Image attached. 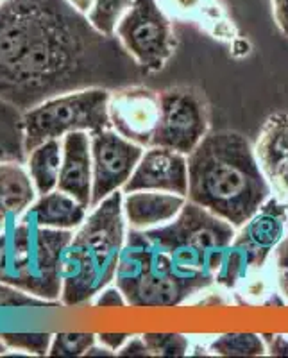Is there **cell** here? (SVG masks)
<instances>
[{"instance_id":"obj_1","label":"cell","mask_w":288,"mask_h":358,"mask_svg":"<svg viewBox=\"0 0 288 358\" xmlns=\"http://www.w3.org/2000/svg\"><path fill=\"white\" fill-rule=\"evenodd\" d=\"M142 72L70 0L0 2V99L22 113L72 92L138 85Z\"/></svg>"},{"instance_id":"obj_2","label":"cell","mask_w":288,"mask_h":358,"mask_svg":"<svg viewBox=\"0 0 288 358\" xmlns=\"http://www.w3.org/2000/svg\"><path fill=\"white\" fill-rule=\"evenodd\" d=\"M236 228L187 201L172 222L127 229L115 281L134 308H174L215 285Z\"/></svg>"},{"instance_id":"obj_3","label":"cell","mask_w":288,"mask_h":358,"mask_svg":"<svg viewBox=\"0 0 288 358\" xmlns=\"http://www.w3.org/2000/svg\"><path fill=\"white\" fill-rule=\"evenodd\" d=\"M272 197L254 145L236 131H210L188 155V196L220 219L242 228Z\"/></svg>"},{"instance_id":"obj_4","label":"cell","mask_w":288,"mask_h":358,"mask_svg":"<svg viewBox=\"0 0 288 358\" xmlns=\"http://www.w3.org/2000/svg\"><path fill=\"white\" fill-rule=\"evenodd\" d=\"M126 236L124 192L117 190L92 208V213H88L66 248L63 258V305H85L110 285L117 274Z\"/></svg>"},{"instance_id":"obj_5","label":"cell","mask_w":288,"mask_h":358,"mask_svg":"<svg viewBox=\"0 0 288 358\" xmlns=\"http://www.w3.org/2000/svg\"><path fill=\"white\" fill-rule=\"evenodd\" d=\"M70 229L43 228L27 212L0 233V281L43 301L62 299Z\"/></svg>"},{"instance_id":"obj_6","label":"cell","mask_w":288,"mask_h":358,"mask_svg":"<svg viewBox=\"0 0 288 358\" xmlns=\"http://www.w3.org/2000/svg\"><path fill=\"white\" fill-rule=\"evenodd\" d=\"M287 231L288 204L272 196L242 228L236 229L217 273V285L247 296L268 294L271 274L265 278L264 273Z\"/></svg>"},{"instance_id":"obj_7","label":"cell","mask_w":288,"mask_h":358,"mask_svg":"<svg viewBox=\"0 0 288 358\" xmlns=\"http://www.w3.org/2000/svg\"><path fill=\"white\" fill-rule=\"evenodd\" d=\"M111 90L89 88L59 95L24 113L25 152L75 131L97 133L111 127Z\"/></svg>"},{"instance_id":"obj_8","label":"cell","mask_w":288,"mask_h":358,"mask_svg":"<svg viewBox=\"0 0 288 358\" xmlns=\"http://www.w3.org/2000/svg\"><path fill=\"white\" fill-rule=\"evenodd\" d=\"M115 36L145 72H159L175 49L172 17L159 0H134Z\"/></svg>"},{"instance_id":"obj_9","label":"cell","mask_w":288,"mask_h":358,"mask_svg":"<svg viewBox=\"0 0 288 358\" xmlns=\"http://www.w3.org/2000/svg\"><path fill=\"white\" fill-rule=\"evenodd\" d=\"M210 133V104L195 86H171L159 94V120L152 145L192 155Z\"/></svg>"},{"instance_id":"obj_10","label":"cell","mask_w":288,"mask_h":358,"mask_svg":"<svg viewBox=\"0 0 288 358\" xmlns=\"http://www.w3.org/2000/svg\"><path fill=\"white\" fill-rule=\"evenodd\" d=\"M92 138V162H94V190L92 208L122 190L134 169L142 159L145 147L124 138L113 127L89 134Z\"/></svg>"},{"instance_id":"obj_11","label":"cell","mask_w":288,"mask_h":358,"mask_svg":"<svg viewBox=\"0 0 288 358\" xmlns=\"http://www.w3.org/2000/svg\"><path fill=\"white\" fill-rule=\"evenodd\" d=\"M111 127L142 147L152 145L159 120V94L133 85L115 90L110 97Z\"/></svg>"},{"instance_id":"obj_12","label":"cell","mask_w":288,"mask_h":358,"mask_svg":"<svg viewBox=\"0 0 288 358\" xmlns=\"http://www.w3.org/2000/svg\"><path fill=\"white\" fill-rule=\"evenodd\" d=\"M134 190L172 192L187 197L188 156L166 147H147L133 176L122 188L124 194Z\"/></svg>"},{"instance_id":"obj_13","label":"cell","mask_w":288,"mask_h":358,"mask_svg":"<svg viewBox=\"0 0 288 358\" xmlns=\"http://www.w3.org/2000/svg\"><path fill=\"white\" fill-rule=\"evenodd\" d=\"M168 15L175 20L195 24L211 38L219 40L235 57H245L251 52V43L242 38L219 0H159Z\"/></svg>"},{"instance_id":"obj_14","label":"cell","mask_w":288,"mask_h":358,"mask_svg":"<svg viewBox=\"0 0 288 358\" xmlns=\"http://www.w3.org/2000/svg\"><path fill=\"white\" fill-rule=\"evenodd\" d=\"M261 172L272 188V196L288 204V115L274 113L265 120L254 145Z\"/></svg>"},{"instance_id":"obj_15","label":"cell","mask_w":288,"mask_h":358,"mask_svg":"<svg viewBox=\"0 0 288 358\" xmlns=\"http://www.w3.org/2000/svg\"><path fill=\"white\" fill-rule=\"evenodd\" d=\"M57 190L65 192L85 206L92 208L94 162L92 138L86 131H75L63 138V162Z\"/></svg>"},{"instance_id":"obj_16","label":"cell","mask_w":288,"mask_h":358,"mask_svg":"<svg viewBox=\"0 0 288 358\" xmlns=\"http://www.w3.org/2000/svg\"><path fill=\"white\" fill-rule=\"evenodd\" d=\"M187 197L159 190H134L124 194V217L127 228L154 229L172 222L187 204Z\"/></svg>"},{"instance_id":"obj_17","label":"cell","mask_w":288,"mask_h":358,"mask_svg":"<svg viewBox=\"0 0 288 358\" xmlns=\"http://www.w3.org/2000/svg\"><path fill=\"white\" fill-rule=\"evenodd\" d=\"M24 163L0 162V229L24 215L36 199V188Z\"/></svg>"},{"instance_id":"obj_18","label":"cell","mask_w":288,"mask_h":358,"mask_svg":"<svg viewBox=\"0 0 288 358\" xmlns=\"http://www.w3.org/2000/svg\"><path fill=\"white\" fill-rule=\"evenodd\" d=\"M27 213L43 228L78 229L88 217V206L62 190H52L29 206Z\"/></svg>"},{"instance_id":"obj_19","label":"cell","mask_w":288,"mask_h":358,"mask_svg":"<svg viewBox=\"0 0 288 358\" xmlns=\"http://www.w3.org/2000/svg\"><path fill=\"white\" fill-rule=\"evenodd\" d=\"M63 162V140L54 138L41 143L27 155V172L38 196L56 190Z\"/></svg>"},{"instance_id":"obj_20","label":"cell","mask_w":288,"mask_h":358,"mask_svg":"<svg viewBox=\"0 0 288 358\" xmlns=\"http://www.w3.org/2000/svg\"><path fill=\"white\" fill-rule=\"evenodd\" d=\"M0 162H27L24 113L4 99H0Z\"/></svg>"},{"instance_id":"obj_21","label":"cell","mask_w":288,"mask_h":358,"mask_svg":"<svg viewBox=\"0 0 288 358\" xmlns=\"http://www.w3.org/2000/svg\"><path fill=\"white\" fill-rule=\"evenodd\" d=\"M208 351L219 357H264L268 353L264 335L256 334L220 335L210 342Z\"/></svg>"},{"instance_id":"obj_22","label":"cell","mask_w":288,"mask_h":358,"mask_svg":"<svg viewBox=\"0 0 288 358\" xmlns=\"http://www.w3.org/2000/svg\"><path fill=\"white\" fill-rule=\"evenodd\" d=\"M133 4L134 0H95L86 15L97 31L108 36H115L117 25Z\"/></svg>"},{"instance_id":"obj_23","label":"cell","mask_w":288,"mask_h":358,"mask_svg":"<svg viewBox=\"0 0 288 358\" xmlns=\"http://www.w3.org/2000/svg\"><path fill=\"white\" fill-rule=\"evenodd\" d=\"M150 357H185L190 351V338L179 334L142 335Z\"/></svg>"},{"instance_id":"obj_24","label":"cell","mask_w":288,"mask_h":358,"mask_svg":"<svg viewBox=\"0 0 288 358\" xmlns=\"http://www.w3.org/2000/svg\"><path fill=\"white\" fill-rule=\"evenodd\" d=\"M268 265H271L268 274H271L272 287L283 299L285 305H288V231L272 252Z\"/></svg>"},{"instance_id":"obj_25","label":"cell","mask_w":288,"mask_h":358,"mask_svg":"<svg viewBox=\"0 0 288 358\" xmlns=\"http://www.w3.org/2000/svg\"><path fill=\"white\" fill-rule=\"evenodd\" d=\"M97 342L94 334H57L52 337L49 355L52 357H81Z\"/></svg>"},{"instance_id":"obj_26","label":"cell","mask_w":288,"mask_h":358,"mask_svg":"<svg viewBox=\"0 0 288 358\" xmlns=\"http://www.w3.org/2000/svg\"><path fill=\"white\" fill-rule=\"evenodd\" d=\"M52 337L54 335L50 334H0V338L8 348L22 350L25 353L38 355V357L49 353Z\"/></svg>"},{"instance_id":"obj_27","label":"cell","mask_w":288,"mask_h":358,"mask_svg":"<svg viewBox=\"0 0 288 358\" xmlns=\"http://www.w3.org/2000/svg\"><path fill=\"white\" fill-rule=\"evenodd\" d=\"M52 305L49 301H43L40 297H34L24 290L11 287L8 283L0 281V308H22V306H45Z\"/></svg>"},{"instance_id":"obj_28","label":"cell","mask_w":288,"mask_h":358,"mask_svg":"<svg viewBox=\"0 0 288 358\" xmlns=\"http://www.w3.org/2000/svg\"><path fill=\"white\" fill-rule=\"evenodd\" d=\"M95 306L97 308H124V306H129L126 301V296L122 294V290L118 287H106L101 292L97 294V299H95Z\"/></svg>"},{"instance_id":"obj_29","label":"cell","mask_w":288,"mask_h":358,"mask_svg":"<svg viewBox=\"0 0 288 358\" xmlns=\"http://www.w3.org/2000/svg\"><path fill=\"white\" fill-rule=\"evenodd\" d=\"M120 357H150L149 348H147L143 337H131L129 341L124 344V348L118 351Z\"/></svg>"},{"instance_id":"obj_30","label":"cell","mask_w":288,"mask_h":358,"mask_svg":"<svg viewBox=\"0 0 288 358\" xmlns=\"http://www.w3.org/2000/svg\"><path fill=\"white\" fill-rule=\"evenodd\" d=\"M274 22L281 33L288 36V0H271Z\"/></svg>"},{"instance_id":"obj_31","label":"cell","mask_w":288,"mask_h":358,"mask_svg":"<svg viewBox=\"0 0 288 358\" xmlns=\"http://www.w3.org/2000/svg\"><path fill=\"white\" fill-rule=\"evenodd\" d=\"M131 338V335L127 334H99L97 335V342L102 344L104 348L111 351H120L124 348L127 341Z\"/></svg>"},{"instance_id":"obj_32","label":"cell","mask_w":288,"mask_h":358,"mask_svg":"<svg viewBox=\"0 0 288 358\" xmlns=\"http://www.w3.org/2000/svg\"><path fill=\"white\" fill-rule=\"evenodd\" d=\"M264 341L271 355H288V338L285 335H264Z\"/></svg>"},{"instance_id":"obj_33","label":"cell","mask_w":288,"mask_h":358,"mask_svg":"<svg viewBox=\"0 0 288 358\" xmlns=\"http://www.w3.org/2000/svg\"><path fill=\"white\" fill-rule=\"evenodd\" d=\"M86 355H88V357H111V355H113V351L111 350H108V348H104L101 344V346H97V342H95L94 346L89 348L88 351H86Z\"/></svg>"},{"instance_id":"obj_34","label":"cell","mask_w":288,"mask_h":358,"mask_svg":"<svg viewBox=\"0 0 288 358\" xmlns=\"http://www.w3.org/2000/svg\"><path fill=\"white\" fill-rule=\"evenodd\" d=\"M94 2L95 0H70V4H72L73 8H78L81 13H85V15L92 9Z\"/></svg>"},{"instance_id":"obj_35","label":"cell","mask_w":288,"mask_h":358,"mask_svg":"<svg viewBox=\"0 0 288 358\" xmlns=\"http://www.w3.org/2000/svg\"><path fill=\"white\" fill-rule=\"evenodd\" d=\"M6 350H8V346H6L4 341H2V338H0V355L6 353Z\"/></svg>"},{"instance_id":"obj_36","label":"cell","mask_w":288,"mask_h":358,"mask_svg":"<svg viewBox=\"0 0 288 358\" xmlns=\"http://www.w3.org/2000/svg\"><path fill=\"white\" fill-rule=\"evenodd\" d=\"M0 233H2V229H0Z\"/></svg>"},{"instance_id":"obj_37","label":"cell","mask_w":288,"mask_h":358,"mask_svg":"<svg viewBox=\"0 0 288 358\" xmlns=\"http://www.w3.org/2000/svg\"><path fill=\"white\" fill-rule=\"evenodd\" d=\"M0 2H2V0H0Z\"/></svg>"}]
</instances>
